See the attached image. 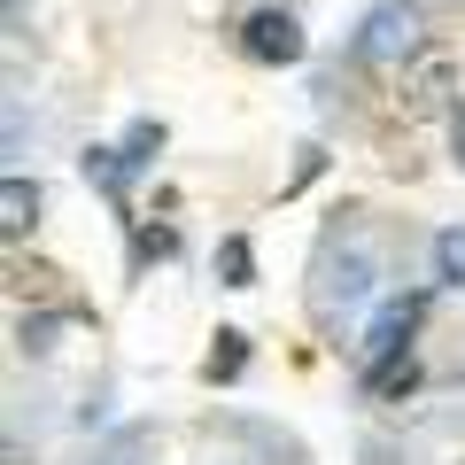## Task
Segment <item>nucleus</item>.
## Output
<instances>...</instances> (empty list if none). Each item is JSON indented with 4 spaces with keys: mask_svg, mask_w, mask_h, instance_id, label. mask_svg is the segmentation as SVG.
<instances>
[{
    "mask_svg": "<svg viewBox=\"0 0 465 465\" xmlns=\"http://www.w3.org/2000/svg\"><path fill=\"white\" fill-rule=\"evenodd\" d=\"M419 47H427V24H419L411 0H381V8H365V24H357V39H349V54H357L365 70H403Z\"/></svg>",
    "mask_w": 465,
    "mask_h": 465,
    "instance_id": "obj_1",
    "label": "nucleus"
},
{
    "mask_svg": "<svg viewBox=\"0 0 465 465\" xmlns=\"http://www.w3.org/2000/svg\"><path fill=\"white\" fill-rule=\"evenodd\" d=\"M396 101H403V116H450L458 109V54H442V47H419L411 63L396 70Z\"/></svg>",
    "mask_w": 465,
    "mask_h": 465,
    "instance_id": "obj_2",
    "label": "nucleus"
},
{
    "mask_svg": "<svg viewBox=\"0 0 465 465\" xmlns=\"http://www.w3.org/2000/svg\"><path fill=\"white\" fill-rule=\"evenodd\" d=\"M232 39H241V54H249V63H264V70H295L302 54H311L295 8H249V16L232 24Z\"/></svg>",
    "mask_w": 465,
    "mask_h": 465,
    "instance_id": "obj_3",
    "label": "nucleus"
},
{
    "mask_svg": "<svg viewBox=\"0 0 465 465\" xmlns=\"http://www.w3.org/2000/svg\"><path fill=\"white\" fill-rule=\"evenodd\" d=\"M419 318H427V295H403V302H381V318L365 326V372L388 365V357H403L419 333Z\"/></svg>",
    "mask_w": 465,
    "mask_h": 465,
    "instance_id": "obj_4",
    "label": "nucleus"
},
{
    "mask_svg": "<svg viewBox=\"0 0 465 465\" xmlns=\"http://www.w3.org/2000/svg\"><path fill=\"white\" fill-rule=\"evenodd\" d=\"M241 372H249V333H241V326H217L210 357H202V381H210V388H232Z\"/></svg>",
    "mask_w": 465,
    "mask_h": 465,
    "instance_id": "obj_5",
    "label": "nucleus"
},
{
    "mask_svg": "<svg viewBox=\"0 0 465 465\" xmlns=\"http://www.w3.org/2000/svg\"><path fill=\"white\" fill-rule=\"evenodd\" d=\"M32 225H39V186L24 179V171H8V179H0V232L24 241Z\"/></svg>",
    "mask_w": 465,
    "mask_h": 465,
    "instance_id": "obj_6",
    "label": "nucleus"
},
{
    "mask_svg": "<svg viewBox=\"0 0 465 465\" xmlns=\"http://www.w3.org/2000/svg\"><path fill=\"white\" fill-rule=\"evenodd\" d=\"M78 171H85V186H101V194L124 210V179H133V163H124V148H85L78 155Z\"/></svg>",
    "mask_w": 465,
    "mask_h": 465,
    "instance_id": "obj_7",
    "label": "nucleus"
},
{
    "mask_svg": "<svg viewBox=\"0 0 465 465\" xmlns=\"http://www.w3.org/2000/svg\"><path fill=\"white\" fill-rule=\"evenodd\" d=\"M411 388H419V357H411V349H403V357H388V365H372V372H365V396H372V403H403V396H411Z\"/></svg>",
    "mask_w": 465,
    "mask_h": 465,
    "instance_id": "obj_8",
    "label": "nucleus"
},
{
    "mask_svg": "<svg viewBox=\"0 0 465 465\" xmlns=\"http://www.w3.org/2000/svg\"><path fill=\"white\" fill-rule=\"evenodd\" d=\"M217 287H256V249H249V232H225V241H217Z\"/></svg>",
    "mask_w": 465,
    "mask_h": 465,
    "instance_id": "obj_9",
    "label": "nucleus"
},
{
    "mask_svg": "<svg viewBox=\"0 0 465 465\" xmlns=\"http://www.w3.org/2000/svg\"><path fill=\"white\" fill-rule=\"evenodd\" d=\"M434 280H442V287H465V225H442V232H434Z\"/></svg>",
    "mask_w": 465,
    "mask_h": 465,
    "instance_id": "obj_10",
    "label": "nucleus"
},
{
    "mask_svg": "<svg viewBox=\"0 0 465 465\" xmlns=\"http://www.w3.org/2000/svg\"><path fill=\"white\" fill-rule=\"evenodd\" d=\"M116 148H124V163H133V171H148L155 155H163V124H155V116H133V133L116 140Z\"/></svg>",
    "mask_w": 465,
    "mask_h": 465,
    "instance_id": "obj_11",
    "label": "nucleus"
},
{
    "mask_svg": "<svg viewBox=\"0 0 465 465\" xmlns=\"http://www.w3.org/2000/svg\"><path fill=\"white\" fill-rule=\"evenodd\" d=\"M133 249H140V264H163V256H179V232H171V225H140Z\"/></svg>",
    "mask_w": 465,
    "mask_h": 465,
    "instance_id": "obj_12",
    "label": "nucleus"
},
{
    "mask_svg": "<svg viewBox=\"0 0 465 465\" xmlns=\"http://www.w3.org/2000/svg\"><path fill=\"white\" fill-rule=\"evenodd\" d=\"M450 155H458V171H465V101L450 109Z\"/></svg>",
    "mask_w": 465,
    "mask_h": 465,
    "instance_id": "obj_13",
    "label": "nucleus"
}]
</instances>
